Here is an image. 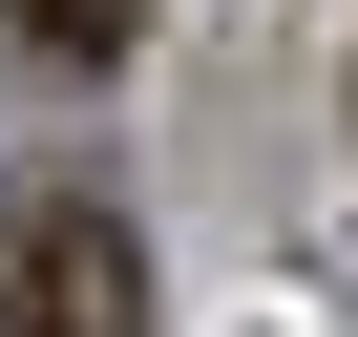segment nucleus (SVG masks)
<instances>
[{
    "label": "nucleus",
    "instance_id": "obj_2",
    "mask_svg": "<svg viewBox=\"0 0 358 337\" xmlns=\"http://www.w3.org/2000/svg\"><path fill=\"white\" fill-rule=\"evenodd\" d=\"M22 43H43V64H127V43H148V0H22Z\"/></svg>",
    "mask_w": 358,
    "mask_h": 337
},
{
    "label": "nucleus",
    "instance_id": "obj_1",
    "mask_svg": "<svg viewBox=\"0 0 358 337\" xmlns=\"http://www.w3.org/2000/svg\"><path fill=\"white\" fill-rule=\"evenodd\" d=\"M0 337H148V232L106 190H43L0 253Z\"/></svg>",
    "mask_w": 358,
    "mask_h": 337
}]
</instances>
